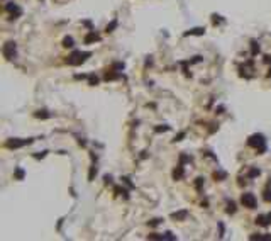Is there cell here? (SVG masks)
<instances>
[{
  "label": "cell",
  "mask_w": 271,
  "mask_h": 241,
  "mask_svg": "<svg viewBox=\"0 0 271 241\" xmlns=\"http://www.w3.org/2000/svg\"><path fill=\"white\" fill-rule=\"evenodd\" d=\"M90 56H92L90 51H86V53L73 51L71 54L68 56V65H71V66H78V65H82V63H85L86 58H90Z\"/></svg>",
  "instance_id": "6da1fadb"
},
{
  "label": "cell",
  "mask_w": 271,
  "mask_h": 241,
  "mask_svg": "<svg viewBox=\"0 0 271 241\" xmlns=\"http://www.w3.org/2000/svg\"><path fill=\"white\" fill-rule=\"evenodd\" d=\"M247 144L249 146H253V148H256V150L259 151V155H261L263 151L266 150V139H264V136L263 134H253L249 139H247Z\"/></svg>",
  "instance_id": "7a4b0ae2"
},
{
  "label": "cell",
  "mask_w": 271,
  "mask_h": 241,
  "mask_svg": "<svg viewBox=\"0 0 271 241\" xmlns=\"http://www.w3.org/2000/svg\"><path fill=\"white\" fill-rule=\"evenodd\" d=\"M2 53H4V56L7 60H14L17 56V46H15V43H12V41L5 43L4 48H2Z\"/></svg>",
  "instance_id": "3957f363"
},
{
  "label": "cell",
  "mask_w": 271,
  "mask_h": 241,
  "mask_svg": "<svg viewBox=\"0 0 271 241\" xmlns=\"http://www.w3.org/2000/svg\"><path fill=\"white\" fill-rule=\"evenodd\" d=\"M241 202L244 207H247V209H254L256 207V204H258V200H256V197H254V194H242L241 197Z\"/></svg>",
  "instance_id": "277c9868"
},
{
  "label": "cell",
  "mask_w": 271,
  "mask_h": 241,
  "mask_svg": "<svg viewBox=\"0 0 271 241\" xmlns=\"http://www.w3.org/2000/svg\"><path fill=\"white\" fill-rule=\"evenodd\" d=\"M5 10L10 14V19H17L19 15L22 14V10H21V7H19L17 4H14V2H9V4L5 5Z\"/></svg>",
  "instance_id": "5b68a950"
},
{
  "label": "cell",
  "mask_w": 271,
  "mask_h": 241,
  "mask_svg": "<svg viewBox=\"0 0 271 241\" xmlns=\"http://www.w3.org/2000/svg\"><path fill=\"white\" fill-rule=\"evenodd\" d=\"M32 143V139H9V141L5 143V146L7 148H22L26 146V144H31Z\"/></svg>",
  "instance_id": "8992f818"
},
{
  "label": "cell",
  "mask_w": 271,
  "mask_h": 241,
  "mask_svg": "<svg viewBox=\"0 0 271 241\" xmlns=\"http://www.w3.org/2000/svg\"><path fill=\"white\" fill-rule=\"evenodd\" d=\"M256 224H259V226H263V228L269 226V224H271L269 216H258V217H256Z\"/></svg>",
  "instance_id": "52a82bcc"
},
{
  "label": "cell",
  "mask_w": 271,
  "mask_h": 241,
  "mask_svg": "<svg viewBox=\"0 0 271 241\" xmlns=\"http://www.w3.org/2000/svg\"><path fill=\"white\" fill-rule=\"evenodd\" d=\"M203 34H205L203 27H195V29H190L185 32V36H203Z\"/></svg>",
  "instance_id": "ba28073f"
},
{
  "label": "cell",
  "mask_w": 271,
  "mask_h": 241,
  "mask_svg": "<svg viewBox=\"0 0 271 241\" xmlns=\"http://www.w3.org/2000/svg\"><path fill=\"white\" fill-rule=\"evenodd\" d=\"M173 219H176V221H183L188 217V211H180V212H175V214H171Z\"/></svg>",
  "instance_id": "9c48e42d"
},
{
  "label": "cell",
  "mask_w": 271,
  "mask_h": 241,
  "mask_svg": "<svg viewBox=\"0 0 271 241\" xmlns=\"http://www.w3.org/2000/svg\"><path fill=\"white\" fill-rule=\"evenodd\" d=\"M93 41H98V34H95V31H92V32H88V34H86L85 43L90 44V43H93Z\"/></svg>",
  "instance_id": "30bf717a"
},
{
  "label": "cell",
  "mask_w": 271,
  "mask_h": 241,
  "mask_svg": "<svg viewBox=\"0 0 271 241\" xmlns=\"http://www.w3.org/2000/svg\"><path fill=\"white\" fill-rule=\"evenodd\" d=\"M181 177H183V167L178 165V167L175 168V172H173V178H175V180H180Z\"/></svg>",
  "instance_id": "8fae6325"
},
{
  "label": "cell",
  "mask_w": 271,
  "mask_h": 241,
  "mask_svg": "<svg viewBox=\"0 0 271 241\" xmlns=\"http://www.w3.org/2000/svg\"><path fill=\"white\" fill-rule=\"evenodd\" d=\"M73 43H75L73 38H65L63 39V46L65 48H73Z\"/></svg>",
  "instance_id": "7c38bea8"
},
{
  "label": "cell",
  "mask_w": 271,
  "mask_h": 241,
  "mask_svg": "<svg viewBox=\"0 0 271 241\" xmlns=\"http://www.w3.org/2000/svg\"><path fill=\"white\" fill-rule=\"evenodd\" d=\"M36 117H43V119H47V117H51V114H47V111H37V112H36Z\"/></svg>",
  "instance_id": "4fadbf2b"
},
{
  "label": "cell",
  "mask_w": 271,
  "mask_h": 241,
  "mask_svg": "<svg viewBox=\"0 0 271 241\" xmlns=\"http://www.w3.org/2000/svg\"><path fill=\"white\" fill-rule=\"evenodd\" d=\"M259 173H261V172H259L258 168H251L249 173H247V177H249V178H254V177H258Z\"/></svg>",
  "instance_id": "5bb4252c"
},
{
  "label": "cell",
  "mask_w": 271,
  "mask_h": 241,
  "mask_svg": "<svg viewBox=\"0 0 271 241\" xmlns=\"http://www.w3.org/2000/svg\"><path fill=\"white\" fill-rule=\"evenodd\" d=\"M227 212H229V214H234V212H236V204H234V202H229L227 204Z\"/></svg>",
  "instance_id": "9a60e30c"
},
{
  "label": "cell",
  "mask_w": 271,
  "mask_h": 241,
  "mask_svg": "<svg viewBox=\"0 0 271 241\" xmlns=\"http://www.w3.org/2000/svg\"><path fill=\"white\" fill-rule=\"evenodd\" d=\"M15 177H17L19 180H22V178H24V170H21V168H17V170H15Z\"/></svg>",
  "instance_id": "2e32d148"
},
{
  "label": "cell",
  "mask_w": 271,
  "mask_h": 241,
  "mask_svg": "<svg viewBox=\"0 0 271 241\" xmlns=\"http://www.w3.org/2000/svg\"><path fill=\"white\" fill-rule=\"evenodd\" d=\"M117 27V21H114V22H110V26H107V32H112L114 29Z\"/></svg>",
  "instance_id": "e0dca14e"
},
{
  "label": "cell",
  "mask_w": 271,
  "mask_h": 241,
  "mask_svg": "<svg viewBox=\"0 0 271 241\" xmlns=\"http://www.w3.org/2000/svg\"><path fill=\"white\" fill-rule=\"evenodd\" d=\"M214 177H215V178H219V180H222V178H225V173L224 172H215Z\"/></svg>",
  "instance_id": "ac0fdd59"
},
{
  "label": "cell",
  "mask_w": 271,
  "mask_h": 241,
  "mask_svg": "<svg viewBox=\"0 0 271 241\" xmlns=\"http://www.w3.org/2000/svg\"><path fill=\"white\" fill-rule=\"evenodd\" d=\"M264 200H271V190H269V187L264 190Z\"/></svg>",
  "instance_id": "d6986e66"
},
{
  "label": "cell",
  "mask_w": 271,
  "mask_h": 241,
  "mask_svg": "<svg viewBox=\"0 0 271 241\" xmlns=\"http://www.w3.org/2000/svg\"><path fill=\"white\" fill-rule=\"evenodd\" d=\"M93 175H97V168H95V167H92L90 175H88V180H93Z\"/></svg>",
  "instance_id": "ffe728a7"
},
{
  "label": "cell",
  "mask_w": 271,
  "mask_h": 241,
  "mask_svg": "<svg viewBox=\"0 0 271 241\" xmlns=\"http://www.w3.org/2000/svg\"><path fill=\"white\" fill-rule=\"evenodd\" d=\"M98 83V78L97 77H90V85H97Z\"/></svg>",
  "instance_id": "44dd1931"
},
{
  "label": "cell",
  "mask_w": 271,
  "mask_h": 241,
  "mask_svg": "<svg viewBox=\"0 0 271 241\" xmlns=\"http://www.w3.org/2000/svg\"><path fill=\"white\" fill-rule=\"evenodd\" d=\"M256 53H259V46L256 43H253V54H256Z\"/></svg>",
  "instance_id": "7402d4cb"
},
{
  "label": "cell",
  "mask_w": 271,
  "mask_h": 241,
  "mask_svg": "<svg viewBox=\"0 0 271 241\" xmlns=\"http://www.w3.org/2000/svg\"><path fill=\"white\" fill-rule=\"evenodd\" d=\"M114 68H115V70H124V63H115Z\"/></svg>",
  "instance_id": "603a6c76"
},
{
  "label": "cell",
  "mask_w": 271,
  "mask_h": 241,
  "mask_svg": "<svg viewBox=\"0 0 271 241\" xmlns=\"http://www.w3.org/2000/svg\"><path fill=\"white\" fill-rule=\"evenodd\" d=\"M168 126H163V127H156V133H161V131H168Z\"/></svg>",
  "instance_id": "cb8c5ba5"
},
{
  "label": "cell",
  "mask_w": 271,
  "mask_h": 241,
  "mask_svg": "<svg viewBox=\"0 0 271 241\" xmlns=\"http://www.w3.org/2000/svg\"><path fill=\"white\" fill-rule=\"evenodd\" d=\"M202 183H203V178H197V189H202Z\"/></svg>",
  "instance_id": "d4e9b609"
},
{
  "label": "cell",
  "mask_w": 271,
  "mask_h": 241,
  "mask_svg": "<svg viewBox=\"0 0 271 241\" xmlns=\"http://www.w3.org/2000/svg\"><path fill=\"white\" fill-rule=\"evenodd\" d=\"M159 223H161V219H153V221H151L149 224H151V226H158Z\"/></svg>",
  "instance_id": "484cf974"
},
{
  "label": "cell",
  "mask_w": 271,
  "mask_h": 241,
  "mask_svg": "<svg viewBox=\"0 0 271 241\" xmlns=\"http://www.w3.org/2000/svg\"><path fill=\"white\" fill-rule=\"evenodd\" d=\"M183 136H185V133H181V134H178L176 138H175V141H181V138H183Z\"/></svg>",
  "instance_id": "4316f807"
},
{
  "label": "cell",
  "mask_w": 271,
  "mask_h": 241,
  "mask_svg": "<svg viewBox=\"0 0 271 241\" xmlns=\"http://www.w3.org/2000/svg\"><path fill=\"white\" fill-rule=\"evenodd\" d=\"M264 61H266V63H271V56H264Z\"/></svg>",
  "instance_id": "83f0119b"
},
{
  "label": "cell",
  "mask_w": 271,
  "mask_h": 241,
  "mask_svg": "<svg viewBox=\"0 0 271 241\" xmlns=\"http://www.w3.org/2000/svg\"><path fill=\"white\" fill-rule=\"evenodd\" d=\"M268 75H269V77H271V68H269V73H268Z\"/></svg>",
  "instance_id": "f1b7e54d"
},
{
  "label": "cell",
  "mask_w": 271,
  "mask_h": 241,
  "mask_svg": "<svg viewBox=\"0 0 271 241\" xmlns=\"http://www.w3.org/2000/svg\"><path fill=\"white\" fill-rule=\"evenodd\" d=\"M268 216H269V219H271V212H269V214H268Z\"/></svg>",
  "instance_id": "f546056e"
}]
</instances>
